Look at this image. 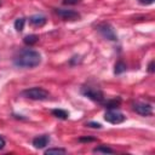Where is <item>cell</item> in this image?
Listing matches in <instances>:
<instances>
[{
	"label": "cell",
	"mask_w": 155,
	"mask_h": 155,
	"mask_svg": "<svg viewBox=\"0 0 155 155\" xmlns=\"http://www.w3.org/2000/svg\"><path fill=\"white\" fill-rule=\"evenodd\" d=\"M104 119L105 121L110 122V124H114V125H117V124H121L125 121V115L122 113H120L119 110L116 109H108L104 114Z\"/></svg>",
	"instance_id": "5b68a950"
},
{
	"label": "cell",
	"mask_w": 155,
	"mask_h": 155,
	"mask_svg": "<svg viewBox=\"0 0 155 155\" xmlns=\"http://www.w3.org/2000/svg\"><path fill=\"white\" fill-rule=\"evenodd\" d=\"M13 63L19 68H35L41 63V54L35 50H23L15 58Z\"/></svg>",
	"instance_id": "6da1fadb"
},
{
	"label": "cell",
	"mask_w": 155,
	"mask_h": 155,
	"mask_svg": "<svg viewBox=\"0 0 155 155\" xmlns=\"http://www.w3.org/2000/svg\"><path fill=\"white\" fill-rule=\"evenodd\" d=\"M56 13L64 21H76L80 18V13L74 10H68V8H57Z\"/></svg>",
	"instance_id": "8992f818"
},
{
	"label": "cell",
	"mask_w": 155,
	"mask_h": 155,
	"mask_svg": "<svg viewBox=\"0 0 155 155\" xmlns=\"http://www.w3.org/2000/svg\"><path fill=\"white\" fill-rule=\"evenodd\" d=\"M67 150L63 149V148H48L45 150V154L48 155V154H65Z\"/></svg>",
	"instance_id": "2e32d148"
},
{
	"label": "cell",
	"mask_w": 155,
	"mask_h": 155,
	"mask_svg": "<svg viewBox=\"0 0 155 155\" xmlns=\"http://www.w3.org/2000/svg\"><path fill=\"white\" fill-rule=\"evenodd\" d=\"M103 105L107 108V109H116L120 104H121V98H113V99H108L107 102H102Z\"/></svg>",
	"instance_id": "30bf717a"
},
{
	"label": "cell",
	"mask_w": 155,
	"mask_h": 155,
	"mask_svg": "<svg viewBox=\"0 0 155 155\" xmlns=\"http://www.w3.org/2000/svg\"><path fill=\"white\" fill-rule=\"evenodd\" d=\"M62 2L64 5H78L81 2V0H63Z\"/></svg>",
	"instance_id": "e0dca14e"
},
{
	"label": "cell",
	"mask_w": 155,
	"mask_h": 155,
	"mask_svg": "<svg viewBox=\"0 0 155 155\" xmlns=\"http://www.w3.org/2000/svg\"><path fill=\"white\" fill-rule=\"evenodd\" d=\"M29 23L34 27H42L46 23V17L44 15H33L29 17Z\"/></svg>",
	"instance_id": "9c48e42d"
},
{
	"label": "cell",
	"mask_w": 155,
	"mask_h": 155,
	"mask_svg": "<svg viewBox=\"0 0 155 155\" xmlns=\"http://www.w3.org/2000/svg\"><path fill=\"white\" fill-rule=\"evenodd\" d=\"M24 24H25V18H17L15 21V29L17 31H22L24 28Z\"/></svg>",
	"instance_id": "9a60e30c"
},
{
	"label": "cell",
	"mask_w": 155,
	"mask_h": 155,
	"mask_svg": "<svg viewBox=\"0 0 155 155\" xmlns=\"http://www.w3.org/2000/svg\"><path fill=\"white\" fill-rule=\"evenodd\" d=\"M51 114L57 117V119H61V120H67L69 117V113L64 109H52L51 110Z\"/></svg>",
	"instance_id": "8fae6325"
},
{
	"label": "cell",
	"mask_w": 155,
	"mask_h": 155,
	"mask_svg": "<svg viewBox=\"0 0 155 155\" xmlns=\"http://www.w3.org/2000/svg\"><path fill=\"white\" fill-rule=\"evenodd\" d=\"M133 110L142 115V116H150L153 114V107L149 103H144V102H137L133 104Z\"/></svg>",
	"instance_id": "52a82bcc"
},
{
	"label": "cell",
	"mask_w": 155,
	"mask_h": 155,
	"mask_svg": "<svg viewBox=\"0 0 155 155\" xmlns=\"http://www.w3.org/2000/svg\"><path fill=\"white\" fill-rule=\"evenodd\" d=\"M148 71L149 73H154L155 71V68H154V61L151 59L150 62H149V64H148Z\"/></svg>",
	"instance_id": "ffe728a7"
},
{
	"label": "cell",
	"mask_w": 155,
	"mask_h": 155,
	"mask_svg": "<svg viewBox=\"0 0 155 155\" xmlns=\"http://www.w3.org/2000/svg\"><path fill=\"white\" fill-rule=\"evenodd\" d=\"M86 126H88V127H92V128H101L102 127V125L101 124H98V122H87L86 124Z\"/></svg>",
	"instance_id": "ac0fdd59"
},
{
	"label": "cell",
	"mask_w": 155,
	"mask_h": 155,
	"mask_svg": "<svg viewBox=\"0 0 155 155\" xmlns=\"http://www.w3.org/2000/svg\"><path fill=\"white\" fill-rule=\"evenodd\" d=\"M22 96L33 101H44L48 98V92L42 87H30L22 91Z\"/></svg>",
	"instance_id": "7a4b0ae2"
},
{
	"label": "cell",
	"mask_w": 155,
	"mask_h": 155,
	"mask_svg": "<svg viewBox=\"0 0 155 155\" xmlns=\"http://www.w3.org/2000/svg\"><path fill=\"white\" fill-rule=\"evenodd\" d=\"M38 41H39V36L35 35V34L27 35V36H24V39H23V42H24L25 45H28V46H33V45H35Z\"/></svg>",
	"instance_id": "7c38bea8"
},
{
	"label": "cell",
	"mask_w": 155,
	"mask_h": 155,
	"mask_svg": "<svg viewBox=\"0 0 155 155\" xmlns=\"http://www.w3.org/2000/svg\"><path fill=\"white\" fill-rule=\"evenodd\" d=\"M96 140V138H92V137H80L79 138V142H93Z\"/></svg>",
	"instance_id": "d6986e66"
},
{
	"label": "cell",
	"mask_w": 155,
	"mask_h": 155,
	"mask_svg": "<svg viewBox=\"0 0 155 155\" xmlns=\"http://www.w3.org/2000/svg\"><path fill=\"white\" fill-rule=\"evenodd\" d=\"M50 143V137L47 134H42V136H38L33 139V147L36 149H42L45 148L47 144Z\"/></svg>",
	"instance_id": "ba28073f"
},
{
	"label": "cell",
	"mask_w": 155,
	"mask_h": 155,
	"mask_svg": "<svg viewBox=\"0 0 155 155\" xmlns=\"http://www.w3.org/2000/svg\"><path fill=\"white\" fill-rule=\"evenodd\" d=\"M81 93L90 98L91 101L93 102H98V103H102L104 101V94L103 92L99 90V88H96V87H91V86H84L81 88Z\"/></svg>",
	"instance_id": "3957f363"
},
{
	"label": "cell",
	"mask_w": 155,
	"mask_h": 155,
	"mask_svg": "<svg viewBox=\"0 0 155 155\" xmlns=\"http://www.w3.org/2000/svg\"><path fill=\"white\" fill-rule=\"evenodd\" d=\"M93 153H97V154H113L114 153V150L111 149V148H109V147H107V145H99V147H96L93 150H92Z\"/></svg>",
	"instance_id": "4fadbf2b"
},
{
	"label": "cell",
	"mask_w": 155,
	"mask_h": 155,
	"mask_svg": "<svg viewBox=\"0 0 155 155\" xmlns=\"http://www.w3.org/2000/svg\"><path fill=\"white\" fill-rule=\"evenodd\" d=\"M154 1H155V0H138V2H139L140 5H144V6H147V5H151Z\"/></svg>",
	"instance_id": "44dd1931"
},
{
	"label": "cell",
	"mask_w": 155,
	"mask_h": 155,
	"mask_svg": "<svg viewBox=\"0 0 155 155\" xmlns=\"http://www.w3.org/2000/svg\"><path fill=\"white\" fill-rule=\"evenodd\" d=\"M126 70V64L122 62V61H119L116 64H115V68H114V73L115 74H121Z\"/></svg>",
	"instance_id": "5bb4252c"
},
{
	"label": "cell",
	"mask_w": 155,
	"mask_h": 155,
	"mask_svg": "<svg viewBox=\"0 0 155 155\" xmlns=\"http://www.w3.org/2000/svg\"><path fill=\"white\" fill-rule=\"evenodd\" d=\"M5 145H6V140H5V138H4L2 136H0V150L4 149Z\"/></svg>",
	"instance_id": "7402d4cb"
},
{
	"label": "cell",
	"mask_w": 155,
	"mask_h": 155,
	"mask_svg": "<svg viewBox=\"0 0 155 155\" xmlns=\"http://www.w3.org/2000/svg\"><path fill=\"white\" fill-rule=\"evenodd\" d=\"M97 30H98V33L103 38H105V39H108L110 41H116L117 40V35H116L114 28L109 23H101V24H98L97 25Z\"/></svg>",
	"instance_id": "277c9868"
}]
</instances>
